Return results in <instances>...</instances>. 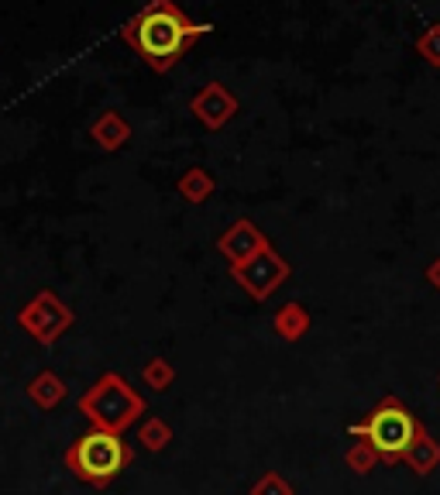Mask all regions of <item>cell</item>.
Instances as JSON below:
<instances>
[{
  "label": "cell",
  "instance_id": "obj_1",
  "mask_svg": "<svg viewBox=\"0 0 440 495\" xmlns=\"http://www.w3.org/2000/svg\"><path fill=\"white\" fill-rule=\"evenodd\" d=\"M210 25H196L179 11L173 0H152L148 7H141L131 21H124L120 38L152 66V69H169L173 62H179L190 46L206 35Z\"/></svg>",
  "mask_w": 440,
  "mask_h": 495
},
{
  "label": "cell",
  "instance_id": "obj_4",
  "mask_svg": "<svg viewBox=\"0 0 440 495\" xmlns=\"http://www.w3.org/2000/svg\"><path fill=\"white\" fill-rule=\"evenodd\" d=\"M193 110H196V118L200 120H206V124H214V128H217V124H224V120L237 110V100H231L220 83H210V87L193 100Z\"/></svg>",
  "mask_w": 440,
  "mask_h": 495
},
{
  "label": "cell",
  "instance_id": "obj_5",
  "mask_svg": "<svg viewBox=\"0 0 440 495\" xmlns=\"http://www.w3.org/2000/svg\"><path fill=\"white\" fill-rule=\"evenodd\" d=\"M416 52H420L426 62L440 66V25H430V28L420 35V42H416Z\"/></svg>",
  "mask_w": 440,
  "mask_h": 495
},
{
  "label": "cell",
  "instance_id": "obj_3",
  "mask_svg": "<svg viewBox=\"0 0 440 495\" xmlns=\"http://www.w3.org/2000/svg\"><path fill=\"white\" fill-rule=\"evenodd\" d=\"M73 461L76 468L87 475V479H110V475H118L120 468H124V444H120L114 434H87L79 437V444L73 450Z\"/></svg>",
  "mask_w": 440,
  "mask_h": 495
},
{
  "label": "cell",
  "instance_id": "obj_2",
  "mask_svg": "<svg viewBox=\"0 0 440 495\" xmlns=\"http://www.w3.org/2000/svg\"><path fill=\"white\" fill-rule=\"evenodd\" d=\"M358 434L365 437L372 448L385 454V458H396L416 444V420L403 406H382L379 413H372V420L365 427H358Z\"/></svg>",
  "mask_w": 440,
  "mask_h": 495
}]
</instances>
